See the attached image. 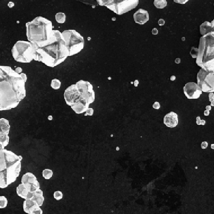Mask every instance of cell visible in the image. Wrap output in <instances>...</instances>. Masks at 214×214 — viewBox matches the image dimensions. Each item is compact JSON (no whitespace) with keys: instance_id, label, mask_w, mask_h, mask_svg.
Instances as JSON below:
<instances>
[{"instance_id":"1","label":"cell","mask_w":214,"mask_h":214,"mask_svg":"<svg viewBox=\"0 0 214 214\" xmlns=\"http://www.w3.org/2000/svg\"><path fill=\"white\" fill-rule=\"evenodd\" d=\"M24 73L16 72L11 67L0 65V111L17 107L26 97Z\"/></svg>"},{"instance_id":"2","label":"cell","mask_w":214,"mask_h":214,"mask_svg":"<svg viewBox=\"0 0 214 214\" xmlns=\"http://www.w3.org/2000/svg\"><path fill=\"white\" fill-rule=\"evenodd\" d=\"M33 59L54 68L63 62L69 57V51L62 34L54 30L49 39L45 42L32 43Z\"/></svg>"},{"instance_id":"3","label":"cell","mask_w":214,"mask_h":214,"mask_svg":"<svg viewBox=\"0 0 214 214\" xmlns=\"http://www.w3.org/2000/svg\"><path fill=\"white\" fill-rule=\"evenodd\" d=\"M22 156L9 150L0 151V188L5 189L17 180L21 170Z\"/></svg>"},{"instance_id":"4","label":"cell","mask_w":214,"mask_h":214,"mask_svg":"<svg viewBox=\"0 0 214 214\" xmlns=\"http://www.w3.org/2000/svg\"><path fill=\"white\" fill-rule=\"evenodd\" d=\"M26 35L28 42L32 43L45 42L49 39L53 26L51 21L42 17H37L26 23Z\"/></svg>"},{"instance_id":"5","label":"cell","mask_w":214,"mask_h":214,"mask_svg":"<svg viewBox=\"0 0 214 214\" xmlns=\"http://www.w3.org/2000/svg\"><path fill=\"white\" fill-rule=\"evenodd\" d=\"M214 32H210L200 38L196 64L201 67L206 62L214 59Z\"/></svg>"},{"instance_id":"6","label":"cell","mask_w":214,"mask_h":214,"mask_svg":"<svg viewBox=\"0 0 214 214\" xmlns=\"http://www.w3.org/2000/svg\"><path fill=\"white\" fill-rule=\"evenodd\" d=\"M61 34L68 50L69 56L76 54L84 49V37L76 30H64Z\"/></svg>"},{"instance_id":"7","label":"cell","mask_w":214,"mask_h":214,"mask_svg":"<svg viewBox=\"0 0 214 214\" xmlns=\"http://www.w3.org/2000/svg\"><path fill=\"white\" fill-rule=\"evenodd\" d=\"M99 4L104 6L118 15H121L135 8L138 0H98Z\"/></svg>"},{"instance_id":"8","label":"cell","mask_w":214,"mask_h":214,"mask_svg":"<svg viewBox=\"0 0 214 214\" xmlns=\"http://www.w3.org/2000/svg\"><path fill=\"white\" fill-rule=\"evenodd\" d=\"M11 53L17 62L28 63L33 60V48L30 42L18 41L13 46Z\"/></svg>"},{"instance_id":"9","label":"cell","mask_w":214,"mask_h":214,"mask_svg":"<svg viewBox=\"0 0 214 214\" xmlns=\"http://www.w3.org/2000/svg\"><path fill=\"white\" fill-rule=\"evenodd\" d=\"M214 73H209L201 69L197 76V85L202 92L212 93L214 91Z\"/></svg>"},{"instance_id":"10","label":"cell","mask_w":214,"mask_h":214,"mask_svg":"<svg viewBox=\"0 0 214 214\" xmlns=\"http://www.w3.org/2000/svg\"><path fill=\"white\" fill-rule=\"evenodd\" d=\"M64 97L67 104L71 107L77 104H84L87 106L90 105L81 95L76 84L71 85L65 90Z\"/></svg>"},{"instance_id":"11","label":"cell","mask_w":214,"mask_h":214,"mask_svg":"<svg viewBox=\"0 0 214 214\" xmlns=\"http://www.w3.org/2000/svg\"><path fill=\"white\" fill-rule=\"evenodd\" d=\"M81 95L86 100L88 104L94 102L95 100V93L93 90L92 85L87 81H81L76 84Z\"/></svg>"},{"instance_id":"12","label":"cell","mask_w":214,"mask_h":214,"mask_svg":"<svg viewBox=\"0 0 214 214\" xmlns=\"http://www.w3.org/2000/svg\"><path fill=\"white\" fill-rule=\"evenodd\" d=\"M22 184H24L29 192H35L40 189V183L33 174L26 173L22 178Z\"/></svg>"},{"instance_id":"13","label":"cell","mask_w":214,"mask_h":214,"mask_svg":"<svg viewBox=\"0 0 214 214\" xmlns=\"http://www.w3.org/2000/svg\"><path fill=\"white\" fill-rule=\"evenodd\" d=\"M183 90L184 95L189 99H198L202 94L200 87L194 82H188L185 84Z\"/></svg>"},{"instance_id":"14","label":"cell","mask_w":214,"mask_h":214,"mask_svg":"<svg viewBox=\"0 0 214 214\" xmlns=\"http://www.w3.org/2000/svg\"><path fill=\"white\" fill-rule=\"evenodd\" d=\"M133 18L136 23L143 25L149 21V13L145 10L139 9L134 13Z\"/></svg>"},{"instance_id":"15","label":"cell","mask_w":214,"mask_h":214,"mask_svg":"<svg viewBox=\"0 0 214 214\" xmlns=\"http://www.w3.org/2000/svg\"><path fill=\"white\" fill-rule=\"evenodd\" d=\"M163 123L167 127H176L179 123L178 115L174 112H171L167 114L163 118Z\"/></svg>"},{"instance_id":"16","label":"cell","mask_w":214,"mask_h":214,"mask_svg":"<svg viewBox=\"0 0 214 214\" xmlns=\"http://www.w3.org/2000/svg\"><path fill=\"white\" fill-rule=\"evenodd\" d=\"M212 32H214V28L208 21H205L200 26V33L202 35H206Z\"/></svg>"},{"instance_id":"17","label":"cell","mask_w":214,"mask_h":214,"mask_svg":"<svg viewBox=\"0 0 214 214\" xmlns=\"http://www.w3.org/2000/svg\"><path fill=\"white\" fill-rule=\"evenodd\" d=\"M32 200L34 201L38 206H41L44 201V198L43 196V192L42 190L39 189L35 192L34 196Z\"/></svg>"},{"instance_id":"18","label":"cell","mask_w":214,"mask_h":214,"mask_svg":"<svg viewBox=\"0 0 214 214\" xmlns=\"http://www.w3.org/2000/svg\"><path fill=\"white\" fill-rule=\"evenodd\" d=\"M37 206H38L37 205L36 203L34 201L32 200L26 199L23 202V208L24 212L28 214H30L31 210Z\"/></svg>"},{"instance_id":"19","label":"cell","mask_w":214,"mask_h":214,"mask_svg":"<svg viewBox=\"0 0 214 214\" xmlns=\"http://www.w3.org/2000/svg\"><path fill=\"white\" fill-rule=\"evenodd\" d=\"M71 107L76 113L80 114L86 112L87 109L89 108V106H87L84 104H77L71 106Z\"/></svg>"},{"instance_id":"20","label":"cell","mask_w":214,"mask_h":214,"mask_svg":"<svg viewBox=\"0 0 214 214\" xmlns=\"http://www.w3.org/2000/svg\"><path fill=\"white\" fill-rule=\"evenodd\" d=\"M28 190L26 188L24 184H20L17 188V193L18 196L23 199L26 200L27 199V195L28 194Z\"/></svg>"},{"instance_id":"21","label":"cell","mask_w":214,"mask_h":214,"mask_svg":"<svg viewBox=\"0 0 214 214\" xmlns=\"http://www.w3.org/2000/svg\"><path fill=\"white\" fill-rule=\"evenodd\" d=\"M214 59L203 64L201 67L202 69L209 73L214 72Z\"/></svg>"},{"instance_id":"22","label":"cell","mask_w":214,"mask_h":214,"mask_svg":"<svg viewBox=\"0 0 214 214\" xmlns=\"http://www.w3.org/2000/svg\"><path fill=\"white\" fill-rule=\"evenodd\" d=\"M55 18L57 23L62 24V23H65L66 16L64 13L60 12V13H57L55 15Z\"/></svg>"},{"instance_id":"23","label":"cell","mask_w":214,"mask_h":214,"mask_svg":"<svg viewBox=\"0 0 214 214\" xmlns=\"http://www.w3.org/2000/svg\"><path fill=\"white\" fill-rule=\"evenodd\" d=\"M154 5L158 9H163L167 6V1L166 0H155Z\"/></svg>"},{"instance_id":"24","label":"cell","mask_w":214,"mask_h":214,"mask_svg":"<svg viewBox=\"0 0 214 214\" xmlns=\"http://www.w3.org/2000/svg\"><path fill=\"white\" fill-rule=\"evenodd\" d=\"M42 176L46 179H49L53 175V172L50 169H45L42 171Z\"/></svg>"},{"instance_id":"25","label":"cell","mask_w":214,"mask_h":214,"mask_svg":"<svg viewBox=\"0 0 214 214\" xmlns=\"http://www.w3.org/2000/svg\"><path fill=\"white\" fill-rule=\"evenodd\" d=\"M61 85V82L58 79H54L51 81V87L55 90H59L60 88Z\"/></svg>"},{"instance_id":"26","label":"cell","mask_w":214,"mask_h":214,"mask_svg":"<svg viewBox=\"0 0 214 214\" xmlns=\"http://www.w3.org/2000/svg\"><path fill=\"white\" fill-rule=\"evenodd\" d=\"M8 201L5 196H0V209L5 208L7 206Z\"/></svg>"},{"instance_id":"27","label":"cell","mask_w":214,"mask_h":214,"mask_svg":"<svg viewBox=\"0 0 214 214\" xmlns=\"http://www.w3.org/2000/svg\"><path fill=\"white\" fill-rule=\"evenodd\" d=\"M42 210L38 206H37L35 207L31 210L30 214H42Z\"/></svg>"},{"instance_id":"28","label":"cell","mask_w":214,"mask_h":214,"mask_svg":"<svg viewBox=\"0 0 214 214\" xmlns=\"http://www.w3.org/2000/svg\"><path fill=\"white\" fill-rule=\"evenodd\" d=\"M54 197L55 200L57 201H59L63 198V194L60 191H57L54 193Z\"/></svg>"},{"instance_id":"29","label":"cell","mask_w":214,"mask_h":214,"mask_svg":"<svg viewBox=\"0 0 214 214\" xmlns=\"http://www.w3.org/2000/svg\"><path fill=\"white\" fill-rule=\"evenodd\" d=\"M198 54V49L194 48V47H192L190 51V54L192 58L196 59L197 58Z\"/></svg>"},{"instance_id":"30","label":"cell","mask_w":214,"mask_h":214,"mask_svg":"<svg viewBox=\"0 0 214 214\" xmlns=\"http://www.w3.org/2000/svg\"><path fill=\"white\" fill-rule=\"evenodd\" d=\"M206 121L205 120H201L200 117H196V124L198 125H205L206 124Z\"/></svg>"},{"instance_id":"31","label":"cell","mask_w":214,"mask_h":214,"mask_svg":"<svg viewBox=\"0 0 214 214\" xmlns=\"http://www.w3.org/2000/svg\"><path fill=\"white\" fill-rule=\"evenodd\" d=\"M209 101L211 103L210 106H214V94L213 93H210L209 94Z\"/></svg>"},{"instance_id":"32","label":"cell","mask_w":214,"mask_h":214,"mask_svg":"<svg viewBox=\"0 0 214 214\" xmlns=\"http://www.w3.org/2000/svg\"><path fill=\"white\" fill-rule=\"evenodd\" d=\"M93 113H94V110L92 108H89L86 110L85 112V116H93Z\"/></svg>"},{"instance_id":"33","label":"cell","mask_w":214,"mask_h":214,"mask_svg":"<svg viewBox=\"0 0 214 214\" xmlns=\"http://www.w3.org/2000/svg\"><path fill=\"white\" fill-rule=\"evenodd\" d=\"M153 107L154 108V109H157L158 110L160 108L161 105L158 102H156L154 103L153 105Z\"/></svg>"},{"instance_id":"34","label":"cell","mask_w":214,"mask_h":214,"mask_svg":"<svg viewBox=\"0 0 214 214\" xmlns=\"http://www.w3.org/2000/svg\"><path fill=\"white\" fill-rule=\"evenodd\" d=\"M174 2L179 3L181 4H184L186 2L189 1L188 0H174Z\"/></svg>"},{"instance_id":"35","label":"cell","mask_w":214,"mask_h":214,"mask_svg":"<svg viewBox=\"0 0 214 214\" xmlns=\"http://www.w3.org/2000/svg\"><path fill=\"white\" fill-rule=\"evenodd\" d=\"M208 146V142L204 141L201 143V148L202 149H206Z\"/></svg>"},{"instance_id":"36","label":"cell","mask_w":214,"mask_h":214,"mask_svg":"<svg viewBox=\"0 0 214 214\" xmlns=\"http://www.w3.org/2000/svg\"><path fill=\"white\" fill-rule=\"evenodd\" d=\"M158 24L159 26H163L165 24V21L163 19H159L158 21Z\"/></svg>"},{"instance_id":"37","label":"cell","mask_w":214,"mask_h":214,"mask_svg":"<svg viewBox=\"0 0 214 214\" xmlns=\"http://www.w3.org/2000/svg\"><path fill=\"white\" fill-rule=\"evenodd\" d=\"M158 30H157V28H153V29H152V33L153 35H156L158 34Z\"/></svg>"},{"instance_id":"38","label":"cell","mask_w":214,"mask_h":214,"mask_svg":"<svg viewBox=\"0 0 214 214\" xmlns=\"http://www.w3.org/2000/svg\"><path fill=\"white\" fill-rule=\"evenodd\" d=\"M22 71H23V70H22V69L21 68V67H18L16 69L15 71L16 72H17V73L20 74V73H22Z\"/></svg>"},{"instance_id":"39","label":"cell","mask_w":214,"mask_h":214,"mask_svg":"<svg viewBox=\"0 0 214 214\" xmlns=\"http://www.w3.org/2000/svg\"><path fill=\"white\" fill-rule=\"evenodd\" d=\"M175 63L176 64H180V63H181V59H180V58H176L175 60Z\"/></svg>"},{"instance_id":"40","label":"cell","mask_w":214,"mask_h":214,"mask_svg":"<svg viewBox=\"0 0 214 214\" xmlns=\"http://www.w3.org/2000/svg\"><path fill=\"white\" fill-rule=\"evenodd\" d=\"M14 3L13 2H9L8 3V6L9 8H12L14 6Z\"/></svg>"},{"instance_id":"41","label":"cell","mask_w":214,"mask_h":214,"mask_svg":"<svg viewBox=\"0 0 214 214\" xmlns=\"http://www.w3.org/2000/svg\"><path fill=\"white\" fill-rule=\"evenodd\" d=\"M210 111L206 110V111H205V112H204V115H205V116H209V114H210Z\"/></svg>"},{"instance_id":"42","label":"cell","mask_w":214,"mask_h":214,"mask_svg":"<svg viewBox=\"0 0 214 214\" xmlns=\"http://www.w3.org/2000/svg\"><path fill=\"white\" fill-rule=\"evenodd\" d=\"M139 84V82L138 80H136L134 81V85L135 87H138V85Z\"/></svg>"},{"instance_id":"43","label":"cell","mask_w":214,"mask_h":214,"mask_svg":"<svg viewBox=\"0 0 214 214\" xmlns=\"http://www.w3.org/2000/svg\"><path fill=\"white\" fill-rule=\"evenodd\" d=\"M206 109L207 111H210L211 110V107L210 106H207L206 107Z\"/></svg>"},{"instance_id":"44","label":"cell","mask_w":214,"mask_h":214,"mask_svg":"<svg viewBox=\"0 0 214 214\" xmlns=\"http://www.w3.org/2000/svg\"><path fill=\"white\" fill-rule=\"evenodd\" d=\"M176 79V76H171L170 77V80L171 81H174Z\"/></svg>"},{"instance_id":"45","label":"cell","mask_w":214,"mask_h":214,"mask_svg":"<svg viewBox=\"0 0 214 214\" xmlns=\"http://www.w3.org/2000/svg\"><path fill=\"white\" fill-rule=\"evenodd\" d=\"M48 119H49V121H51V120H53V117H52V116H49V117H48Z\"/></svg>"},{"instance_id":"46","label":"cell","mask_w":214,"mask_h":214,"mask_svg":"<svg viewBox=\"0 0 214 214\" xmlns=\"http://www.w3.org/2000/svg\"><path fill=\"white\" fill-rule=\"evenodd\" d=\"M214 20H213V21H212V22H211V23H211V26H212V27H213V28H214Z\"/></svg>"},{"instance_id":"47","label":"cell","mask_w":214,"mask_h":214,"mask_svg":"<svg viewBox=\"0 0 214 214\" xmlns=\"http://www.w3.org/2000/svg\"><path fill=\"white\" fill-rule=\"evenodd\" d=\"M182 41H185V37H182Z\"/></svg>"},{"instance_id":"48","label":"cell","mask_w":214,"mask_h":214,"mask_svg":"<svg viewBox=\"0 0 214 214\" xmlns=\"http://www.w3.org/2000/svg\"><path fill=\"white\" fill-rule=\"evenodd\" d=\"M211 148L212 149H214V144H211Z\"/></svg>"}]
</instances>
